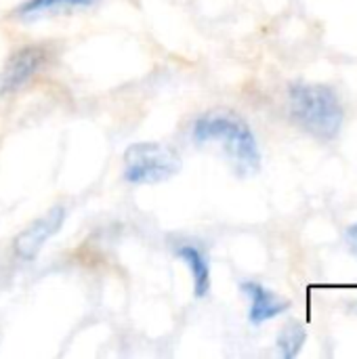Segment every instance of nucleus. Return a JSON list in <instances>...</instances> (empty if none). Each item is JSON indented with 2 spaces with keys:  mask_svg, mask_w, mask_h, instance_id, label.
I'll use <instances>...</instances> for the list:
<instances>
[{
  "mask_svg": "<svg viewBox=\"0 0 357 359\" xmlns=\"http://www.w3.org/2000/svg\"><path fill=\"white\" fill-rule=\"evenodd\" d=\"M48 57L46 44H27L11 53L0 72V97L21 90L36 74L42 72Z\"/></svg>",
  "mask_w": 357,
  "mask_h": 359,
  "instance_id": "4",
  "label": "nucleus"
},
{
  "mask_svg": "<svg viewBox=\"0 0 357 359\" xmlns=\"http://www.w3.org/2000/svg\"><path fill=\"white\" fill-rule=\"evenodd\" d=\"M175 255L177 259H181L189 271H191V278H194V292L198 299H204L210 290V267H208V261L204 257V252L194 246V244H181L175 248Z\"/></svg>",
  "mask_w": 357,
  "mask_h": 359,
  "instance_id": "7",
  "label": "nucleus"
},
{
  "mask_svg": "<svg viewBox=\"0 0 357 359\" xmlns=\"http://www.w3.org/2000/svg\"><path fill=\"white\" fill-rule=\"evenodd\" d=\"M305 339H307L305 328L297 322H288L278 337V351L282 353V358L292 359L303 349Z\"/></svg>",
  "mask_w": 357,
  "mask_h": 359,
  "instance_id": "9",
  "label": "nucleus"
},
{
  "mask_svg": "<svg viewBox=\"0 0 357 359\" xmlns=\"http://www.w3.org/2000/svg\"><path fill=\"white\" fill-rule=\"evenodd\" d=\"M65 223V208L55 206L40 219H36L32 225H27L21 233L13 240V252L21 261H34L38 252L44 248V244L63 227Z\"/></svg>",
  "mask_w": 357,
  "mask_h": 359,
  "instance_id": "5",
  "label": "nucleus"
},
{
  "mask_svg": "<svg viewBox=\"0 0 357 359\" xmlns=\"http://www.w3.org/2000/svg\"><path fill=\"white\" fill-rule=\"evenodd\" d=\"M95 2L97 0H27L15 11V15L21 19H34V17H42V15H50V13H63V11H72V8L93 6Z\"/></svg>",
  "mask_w": 357,
  "mask_h": 359,
  "instance_id": "8",
  "label": "nucleus"
},
{
  "mask_svg": "<svg viewBox=\"0 0 357 359\" xmlns=\"http://www.w3.org/2000/svg\"><path fill=\"white\" fill-rule=\"evenodd\" d=\"M181 170L179 154L154 141L133 143L124 151V181L135 185H154L173 179Z\"/></svg>",
  "mask_w": 357,
  "mask_h": 359,
  "instance_id": "3",
  "label": "nucleus"
},
{
  "mask_svg": "<svg viewBox=\"0 0 357 359\" xmlns=\"http://www.w3.org/2000/svg\"><path fill=\"white\" fill-rule=\"evenodd\" d=\"M194 141L196 143H219L236 170L240 172H257L261 164V154L257 139L248 124L227 111H210L196 120L194 124Z\"/></svg>",
  "mask_w": 357,
  "mask_h": 359,
  "instance_id": "1",
  "label": "nucleus"
},
{
  "mask_svg": "<svg viewBox=\"0 0 357 359\" xmlns=\"http://www.w3.org/2000/svg\"><path fill=\"white\" fill-rule=\"evenodd\" d=\"M242 292L250 299L248 318L252 324H263L267 320H274L290 307V303L286 299L278 297L276 292L267 290L265 286H261L257 282H244Z\"/></svg>",
  "mask_w": 357,
  "mask_h": 359,
  "instance_id": "6",
  "label": "nucleus"
},
{
  "mask_svg": "<svg viewBox=\"0 0 357 359\" xmlns=\"http://www.w3.org/2000/svg\"><path fill=\"white\" fill-rule=\"evenodd\" d=\"M347 242H349L351 250L357 255V225L349 227V231H347Z\"/></svg>",
  "mask_w": 357,
  "mask_h": 359,
  "instance_id": "10",
  "label": "nucleus"
},
{
  "mask_svg": "<svg viewBox=\"0 0 357 359\" xmlns=\"http://www.w3.org/2000/svg\"><path fill=\"white\" fill-rule=\"evenodd\" d=\"M288 105L295 122L309 135L330 141L343 126V105L337 93L322 84H292Z\"/></svg>",
  "mask_w": 357,
  "mask_h": 359,
  "instance_id": "2",
  "label": "nucleus"
}]
</instances>
